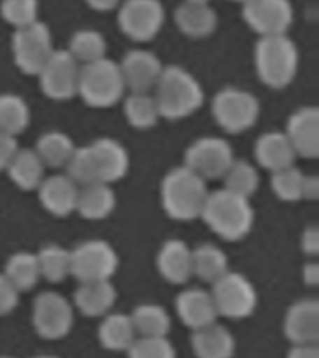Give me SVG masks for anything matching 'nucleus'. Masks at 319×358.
Segmentation results:
<instances>
[{"label": "nucleus", "instance_id": "1", "mask_svg": "<svg viewBox=\"0 0 319 358\" xmlns=\"http://www.w3.org/2000/svg\"><path fill=\"white\" fill-rule=\"evenodd\" d=\"M161 117L179 122L192 116L204 105V88L200 80L181 66H164L153 90Z\"/></svg>", "mask_w": 319, "mask_h": 358}, {"label": "nucleus", "instance_id": "2", "mask_svg": "<svg viewBox=\"0 0 319 358\" xmlns=\"http://www.w3.org/2000/svg\"><path fill=\"white\" fill-rule=\"evenodd\" d=\"M200 218L217 237L237 243L252 231L256 213L250 200L232 194L226 189H218L209 192Z\"/></svg>", "mask_w": 319, "mask_h": 358}, {"label": "nucleus", "instance_id": "3", "mask_svg": "<svg viewBox=\"0 0 319 358\" xmlns=\"http://www.w3.org/2000/svg\"><path fill=\"white\" fill-rule=\"evenodd\" d=\"M209 192L207 181L190 172L189 168H173L161 181L162 211L179 222L196 220L204 211Z\"/></svg>", "mask_w": 319, "mask_h": 358}, {"label": "nucleus", "instance_id": "4", "mask_svg": "<svg viewBox=\"0 0 319 358\" xmlns=\"http://www.w3.org/2000/svg\"><path fill=\"white\" fill-rule=\"evenodd\" d=\"M254 67L263 86L284 90L295 80L299 73V49L288 36H265L254 47Z\"/></svg>", "mask_w": 319, "mask_h": 358}, {"label": "nucleus", "instance_id": "5", "mask_svg": "<svg viewBox=\"0 0 319 358\" xmlns=\"http://www.w3.org/2000/svg\"><path fill=\"white\" fill-rule=\"evenodd\" d=\"M125 84L118 62L108 56L80 66L77 95L90 108H111L125 97Z\"/></svg>", "mask_w": 319, "mask_h": 358}, {"label": "nucleus", "instance_id": "6", "mask_svg": "<svg viewBox=\"0 0 319 358\" xmlns=\"http://www.w3.org/2000/svg\"><path fill=\"white\" fill-rule=\"evenodd\" d=\"M260 112V101L246 90L228 86L213 97V120L226 134H241L252 129L256 125Z\"/></svg>", "mask_w": 319, "mask_h": 358}, {"label": "nucleus", "instance_id": "7", "mask_svg": "<svg viewBox=\"0 0 319 358\" xmlns=\"http://www.w3.org/2000/svg\"><path fill=\"white\" fill-rule=\"evenodd\" d=\"M209 293L218 317L241 321L256 312L257 291L245 274L228 271L222 278L211 284Z\"/></svg>", "mask_w": 319, "mask_h": 358}, {"label": "nucleus", "instance_id": "8", "mask_svg": "<svg viewBox=\"0 0 319 358\" xmlns=\"http://www.w3.org/2000/svg\"><path fill=\"white\" fill-rule=\"evenodd\" d=\"M55 50L52 34L45 22L36 21L28 27L13 30L11 36L13 62L17 69L28 77H38Z\"/></svg>", "mask_w": 319, "mask_h": 358}, {"label": "nucleus", "instance_id": "9", "mask_svg": "<svg viewBox=\"0 0 319 358\" xmlns=\"http://www.w3.org/2000/svg\"><path fill=\"white\" fill-rule=\"evenodd\" d=\"M166 11L161 0H123L118 8V28L134 43H148L161 34Z\"/></svg>", "mask_w": 319, "mask_h": 358}, {"label": "nucleus", "instance_id": "10", "mask_svg": "<svg viewBox=\"0 0 319 358\" xmlns=\"http://www.w3.org/2000/svg\"><path fill=\"white\" fill-rule=\"evenodd\" d=\"M69 254H71V276L78 284L112 280L120 265L116 248L105 239L84 241L69 250Z\"/></svg>", "mask_w": 319, "mask_h": 358}, {"label": "nucleus", "instance_id": "11", "mask_svg": "<svg viewBox=\"0 0 319 358\" xmlns=\"http://www.w3.org/2000/svg\"><path fill=\"white\" fill-rule=\"evenodd\" d=\"M75 323V308L58 291H43L34 299L32 327L43 340L66 338Z\"/></svg>", "mask_w": 319, "mask_h": 358}, {"label": "nucleus", "instance_id": "12", "mask_svg": "<svg viewBox=\"0 0 319 358\" xmlns=\"http://www.w3.org/2000/svg\"><path fill=\"white\" fill-rule=\"evenodd\" d=\"M234 159V148L228 140L222 136H201L185 150L183 166L204 181H213L222 179Z\"/></svg>", "mask_w": 319, "mask_h": 358}, {"label": "nucleus", "instance_id": "13", "mask_svg": "<svg viewBox=\"0 0 319 358\" xmlns=\"http://www.w3.org/2000/svg\"><path fill=\"white\" fill-rule=\"evenodd\" d=\"M95 183L114 185L129 173L131 157L127 148L114 138H97L84 145Z\"/></svg>", "mask_w": 319, "mask_h": 358}, {"label": "nucleus", "instance_id": "14", "mask_svg": "<svg viewBox=\"0 0 319 358\" xmlns=\"http://www.w3.org/2000/svg\"><path fill=\"white\" fill-rule=\"evenodd\" d=\"M241 13L243 21L260 38L288 34L295 19V10L290 0H246Z\"/></svg>", "mask_w": 319, "mask_h": 358}, {"label": "nucleus", "instance_id": "15", "mask_svg": "<svg viewBox=\"0 0 319 358\" xmlns=\"http://www.w3.org/2000/svg\"><path fill=\"white\" fill-rule=\"evenodd\" d=\"M80 66L67 50L56 49L39 71V88L52 101H67L77 95Z\"/></svg>", "mask_w": 319, "mask_h": 358}, {"label": "nucleus", "instance_id": "16", "mask_svg": "<svg viewBox=\"0 0 319 358\" xmlns=\"http://www.w3.org/2000/svg\"><path fill=\"white\" fill-rule=\"evenodd\" d=\"M129 94H153L162 66L161 58L148 49H131L118 62Z\"/></svg>", "mask_w": 319, "mask_h": 358}, {"label": "nucleus", "instance_id": "17", "mask_svg": "<svg viewBox=\"0 0 319 358\" xmlns=\"http://www.w3.org/2000/svg\"><path fill=\"white\" fill-rule=\"evenodd\" d=\"M284 134L290 140L291 148L301 159H318L319 157V108L306 105L290 114Z\"/></svg>", "mask_w": 319, "mask_h": 358}, {"label": "nucleus", "instance_id": "18", "mask_svg": "<svg viewBox=\"0 0 319 358\" xmlns=\"http://www.w3.org/2000/svg\"><path fill=\"white\" fill-rule=\"evenodd\" d=\"M284 336L291 345L318 343L319 341V302L301 299L293 302L284 315Z\"/></svg>", "mask_w": 319, "mask_h": 358}, {"label": "nucleus", "instance_id": "19", "mask_svg": "<svg viewBox=\"0 0 319 358\" xmlns=\"http://www.w3.org/2000/svg\"><path fill=\"white\" fill-rule=\"evenodd\" d=\"M39 203L52 217L64 218L75 213L78 198V185L67 178L66 173L45 176L38 187Z\"/></svg>", "mask_w": 319, "mask_h": 358}, {"label": "nucleus", "instance_id": "20", "mask_svg": "<svg viewBox=\"0 0 319 358\" xmlns=\"http://www.w3.org/2000/svg\"><path fill=\"white\" fill-rule=\"evenodd\" d=\"M155 265L168 284L185 285L192 278V248L181 239L164 241L157 252Z\"/></svg>", "mask_w": 319, "mask_h": 358}, {"label": "nucleus", "instance_id": "21", "mask_svg": "<svg viewBox=\"0 0 319 358\" xmlns=\"http://www.w3.org/2000/svg\"><path fill=\"white\" fill-rule=\"evenodd\" d=\"M176 313L179 321L190 330L204 329L217 323L218 313L213 304L211 293L201 287H187L176 299Z\"/></svg>", "mask_w": 319, "mask_h": 358}, {"label": "nucleus", "instance_id": "22", "mask_svg": "<svg viewBox=\"0 0 319 358\" xmlns=\"http://www.w3.org/2000/svg\"><path fill=\"white\" fill-rule=\"evenodd\" d=\"M118 291L112 280L78 284L73 293V308H77L84 317H105L116 306Z\"/></svg>", "mask_w": 319, "mask_h": 358}, {"label": "nucleus", "instance_id": "23", "mask_svg": "<svg viewBox=\"0 0 319 358\" xmlns=\"http://www.w3.org/2000/svg\"><path fill=\"white\" fill-rule=\"evenodd\" d=\"M254 159L260 166L273 173L282 168L293 166L297 155L284 131H267L254 142Z\"/></svg>", "mask_w": 319, "mask_h": 358}, {"label": "nucleus", "instance_id": "24", "mask_svg": "<svg viewBox=\"0 0 319 358\" xmlns=\"http://www.w3.org/2000/svg\"><path fill=\"white\" fill-rule=\"evenodd\" d=\"M173 22L183 36L192 39L209 38L218 27V15L213 6L181 2L173 11Z\"/></svg>", "mask_w": 319, "mask_h": 358}, {"label": "nucleus", "instance_id": "25", "mask_svg": "<svg viewBox=\"0 0 319 358\" xmlns=\"http://www.w3.org/2000/svg\"><path fill=\"white\" fill-rule=\"evenodd\" d=\"M190 347L196 358H234L235 338L224 324L213 323L192 330Z\"/></svg>", "mask_w": 319, "mask_h": 358}, {"label": "nucleus", "instance_id": "26", "mask_svg": "<svg viewBox=\"0 0 319 358\" xmlns=\"http://www.w3.org/2000/svg\"><path fill=\"white\" fill-rule=\"evenodd\" d=\"M116 209V192L112 185L90 183L78 187L75 213L84 220H105Z\"/></svg>", "mask_w": 319, "mask_h": 358}, {"label": "nucleus", "instance_id": "27", "mask_svg": "<svg viewBox=\"0 0 319 358\" xmlns=\"http://www.w3.org/2000/svg\"><path fill=\"white\" fill-rule=\"evenodd\" d=\"M45 164L34 151V148H17L13 157L6 166V172L10 176L11 183L15 185L17 189L27 190H38L41 181L45 179Z\"/></svg>", "mask_w": 319, "mask_h": 358}, {"label": "nucleus", "instance_id": "28", "mask_svg": "<svg viewBox=\"0 0 319 358\" xmlns=\"http://www.w3.org/2000/svg\"><path fill=\"white\" fill-rule=\"evenodd\" d=\"M139 336L134 332L133 321L129 313L111 312L105 317H101L99 329H97V340L106 351L127 352Z\"/></svg>", "mask_w": 319, "mask_h": 358}, {"label": "nucleus", "instance_id": "29", "mask_svg": "<svg viewBox=\"0 0 319 358\" xmlns=\"http://www.w3.org/2000/svg\"><path fill=\"white\" fill-rule=\"evenodd\" d=\"M129 317L133 321L134 332L139 338H168L172 327V319L166 308L153 302L134 306Z\"/></svg>", "mask_w": 319, "mask_h": 358}, {"label": "nucleus", "instance_id": "30", "mask_svg": "<svg viewBox=\"0 0 319 358\" xmlns=\"http://www.w3.org/2000/svg\"><path fill=\"white\" fill-rule=\"evenodd\" d=\"M75 150L77 145L64 131H45L34 145V151L38 153L45 168H52V170L66 168Z\"/></svg>", "mask_w": 319, "mask_h": 358}, {"label": "nucleus", "instance_id": "31", "mask_svg": "<svg viewBox=\"0 0 319 358\" xmlns=\"http://www.w3.org/2000/svg\"><path fill=\"white\" fill-rule=\"evenodd\" d=\"M232 271L226 252L217 245L206 243L192 248V276L206 284H215L218 278Z\"/></svg>", "mask_w": 319, "mask_h": 358}, {"label": "nucleus", "instance_id": "32", "mask_svg": "<svg viewBox=\"0 0 319 358\" xmlns=\"http://www.w3.org/2000/svg\"><path fill=\"white\" fill-rule=\"evenodd\" d=\"M2 274L10 280V284L13 285L19 293H27V291L34 289L36 284L41 280L38 257H36L34 252L28 250L13 252V254L6 259Z\"/></svg>", "mask_w": 319, "mask_h": 358}, {"label": "nucleus", "instance_id": "33", "mask_svg": "<svg viewBox=\"0 0 319 358\" xmlns=\"http://www.w3.org/2000/svg\"><path fill=\"white\" fill-rule=\"evenodd\" d=\"M123 116L131 127L139 131L153 129L162 120L153 94H127L123 97Z\"/></svg>", "mask_w": 319, "mask_h": 358}, {"label": "nucleus", "instance_id": "34", "mask_svg": "<svg viewBox=\"0 0 319 358\" xmlns=\"http://www.w3.org/2000/svg\"><path fill=\"white\" fill-rule=\"evenodd\" d=\"M30 106L21 95L0 94V133L17 138L30 125Z\"/></svg>", "mask_w": 319, "mask_h": 358}, {"label": "nucleus", "instance_id": "35", "mask_svg": "<svg viewBox=\"0 0 319 358\" xmlns=\"http://www.w3.org/2000/svg\"><path fill=\"white\" fill-rule=\"evenodd\" d=\"M41 278L50 284H60L71 276V254L60 245H45L36 252Z\"/></svg>", "mask_w": 319, "mask_h": 358}, {"label": "nucleus", "instance_id": "36", "mask_svg": "<svg viewBox=\"0 0 319 358\" xmlns=\"http://www.w3.org/2000/svg\"><path fill=\"white\" fill-rule=\"evenodd\" d=\"M220 181H222V189L250 200L260 189V172L252 162L234 159Z\"/></svg>", "mask_w": 319, "mask_h": 358}, {"label": "nucleus", "instance_id": "37", "mask_svg": "<svg viewBox=\"0 0 319 358\" xmlns=\"http://www.w3.org/2000/svg\"><path fill=\"white\" fill-rule=\"evenodd\" d=\"M66 50L78 62V66L94 64L106 58V39L94 28H83L73 34Z\"/></svg>", "mask_w": 319, "mask_h": 358}, {"label": "nucleus", "instance_id": "38", "mask_svg": "<svg viewBox=\"0 0 319 358\" xmlns=\"http://www.w3.org/2000/svg\"><path fill=\"white\" fill-rule=\"evenodd\" d=\"M39 0H2L0 2V17L13 30L24 28L39 21Z\"/></svg>", "mask_w": 319, "mask_h": 358}, {"label": "nucleus", "instance_id": "39", "mask_svg": "<svg viewBox=\"0 0 319 358\" xmlns=\"http://www.w3.org/2000/svg\"><path fill=\"white\" fill-rule=\"evenodd\" d=\"M302 179L304 173L295 164L282 168L271 173V190L282 201H301Z\"/></svg>", "mask_w": 319, "mask_h": 358}, {"label": "nucleus", "instance_id": "40", "mask_svg": "<svg viewBox=\"0 0 319 358\" xmlns=\"http://www.w3.org/2000/svg\"><path fill=\"white\" fill-rule=\"evenodd\" d=\"M129 358H178L176 347L168 338H136L129 347Z\"/></svg>", "mask_w": 319, "mask_h": 358}, {"label": "nucleus", "instance_id": "41", "mask_svg": "<svg viewBox=\"0 0 319 358\" xmlns=\"http://www.w3.org/2000/svg\"><path fill=\"white\" fill-rule=\"evenodd\" d=\"M19 296L21 293L10 284V280L6 278L4 274L0 273V317L10 315L19 304Z\"/></svg>", "mask_w": 319, "mask_h": 358}, {"label": "nucleus", "instance_id": "42", "mask_svg": "<svg viewBox=\"0 0 319 358\" xmlns=\"http://www.w3.org/2000/svg\"><path fill=\"white\" fill-rule=\"evenodd\" d=\"M302 254H306L308 257H318L319 256V226L310 224L306 228L302 229L301 239H299Z\"/></svg>", "mask_w": 319, "mask_h": 358}, {"label": "nucleus", "instance_id": "43", "mask_svg": "<svg viewBox=\"0 0 319 358\" xmlns=\"http://www.w3.org/2000/svg\"><path fill=\"white\" fill-rule=\"evenodd\" d=\"M17 148H19L17 138H13L10 134L0 133V172H4L8 162H10V159L17 151Z\"/></svg>", "mask_w": 319, "mask_h": 358}, {"label": "nucleus", "instance_id": "44", "mask_svg": "<svg viewBox=\"0 0 319 358\" xmlns=\"http://www.w3.org/2000/svg\"><path fill=\"white\" fill-rule=\"evenodd\" d=\"M301 200L316 201L319 200V176L316 173H304L301 189Z\"/></svg>", "mask_w": 319, "mask_h": 358}, {"label": "nucleus", "instance_id": "45", "mask_svg": "<svg viewBox=\"0 0 319 358\" xmlns=\"http://www.w3.org/2000/svg\"><path fill=\"white\" fill-rule=\"evenodd\" d=\"M285 358H319L318 343H304V345H291Z\"/></svg>", "mask_w": 319, "mask_h": 358}, {"label": "nucleus", "instance_id": "46", "mask_svg": "<svg viewBox=\"0 0 319 358\" xmlns=\"http://www.w3.org/2000/svg\"><path fill=\"white\" fill-rule=\"evenodd\" d=\"M301 276H302V282H304L308 287H318L319 285V263L316 262V259L304 263V265H302Z\"/></svg>", "mask_w": 319, "mask_h": 358}, {"label": "nucleus", "instance_id": "47", "mask_svg": "<svg viewBox=\"0 0 319 358\" xmlns=\"http://www.w3.org/2000/svg\"><path fill=\"white\" fill-rule=\"evenodd\" d=\"M84 2L95 11H111L118 8L122 0H84Z\"/></svg>", "mask_w": 319, "mask_h": 358}, {"label": "nucleus", "instance_id": "48", "mask_svg": "<svg viewBox=\"0 0 319 358\" xmlns=\"http://www.w3.org/2000/svg\"><path fill=\"white\" fill-rule=\"evenodd\" d=\"M183 2H189V4H200V6H211L213 0H183Z\"/></svg>", "mask_w": 319, "mask_h": 358}, {"label": "nucleus", "instance_id": "49", "mask_svg": "<svg viewBox=\"0 0 319 358\" xmlns=\"http://www.w3.org/2000/svg\"><path fill=\"white\" fill-rule=\"evenodd\" d=\"M34 358H58V357H55V355H38V357H34Z\"/></svg>", "mask_w": 319, "mask_h": 358}, {"label": "nucleus", "instance_id": "50", "mask_svg": "<svg viewBox=\"0 0 319 358\" xmlns=\"http://www.w3.org/2000/svg\"><path fill=\"white\" fill-rule=\"evenodd\" d=\"M232 2H239V4H243V2H246V0H232Z\"/></svg>", "mask_w": 319, "mask_h": 358}, {"label": "nucleus", "instance_id": "51", "mask_svg": "<svg viewBox=\"0 0 319 358\" xmlns=\"http://www.w3.org/2000/svg\"><path fill=\"white\" fill-rule=\"evenodd\" d=\"M0 358H13V357H0Z\"/></svg>", "mask_w": 319, "mask_h": 358}]
</instances>
